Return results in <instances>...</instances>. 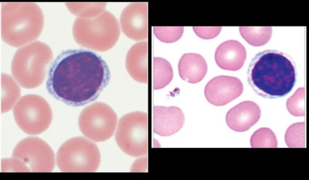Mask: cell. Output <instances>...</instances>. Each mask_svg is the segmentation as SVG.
I'll use <instances>...</instances> for the list:
<instances>
[{"mask_svg": "<svg viewBox=\"0 0 309 180\" xmlns=\"http://www.w3.org/2000/svg\"><path fill=\"white\" fill-rule=\"evenodd\" d=\"M221 28V27H193L196 34L200 38L205 39H211L215 37L220 33Z\"/></svg>", "mask_w": 309, "mask_h": 180, "instance_id": "22", "label": "cell"}, {"mask_svg": "<svg viewBox=\"0 0 309 180\" xmlns=\"http://www.w3.org/2000/svg\"><path fill=\"white\" fill-rule=\"evenodd\" d=\"M115 138L120 148L127 154L139 157L147 154V114L137 111L126 114L119 120Z\"/></svg>", "mask_w": 309, "mask_h": 180, "instance_id": "4", "label": "cell"}, {"mask_svg": "<svg viewBox=\"0 0 309 180\" xmlns=\"http://www.w3.org/2000/svg\"><path fill=\"white\" fill-rule=\"evenodd\" d=\"M245 48L239 42L234 40L225 41L218 47L215 54V62L222 69L232 71L240 69L246 58Z\"/></svg>", "mask_w": 309, "mask_h": 180, "instance_id": "12", "label": "cell"}, {"mask_svg": "<svg viewBox=\"0 0 309 180\" xmlns=\"http://www.w3.org/2000/svg\"><path fill=\"white\" fill-rule=\"evenodd\" d=\"M179 75L183 80L191 84H196L205 77L208 66L204 58L195 53L184 54L178 64Z\"/></svg>", "mask_w": 309, "mask_h": 180, "instance_id": "14", "label": "cell"}, {"mask_svg": "<svg viewBox=\"0 0 309 180\" xmlns=\"http://www.w3.org/2000/svg\"><path fill=\"white\" fill-rule=\"evenodd\" d=\"M244 90L241 81L235 77L219 75L211 79L204 91L207 101L216 106L225 105L240 96Z\"/></svg>", "mask_w": 309, "mask_h": 180, "instance_id": "8", "label": "cell"}, {"mask_svg": "<svg viewBox=\"0 0 309 180\" xmlns=\"http://www.w3.org/2000/svg\"><path fill=\"white\" fill-rule=\"evenodd\" d=\"M250 143L253 148H276L278 146L275 134L267 128H262L255 131L251 136Z\"/></svg>", "mask_w": 309, "mask_h": 180, "instance_id": "18", "label": "cell"}, {"mask_svg": "<svg viewBox=\"0 0 309 180\" xmlns=\"http://www.w3.org/2000/svg\"><path fill=\"white\" fill-rule=\"evenodd\" d=\"M21 98L14 107L15 120L19 128L29 135L41 133L49 126L52 119L50 108L46 101L31 95Z\"/></svg>", "mask_w": 309, "mask_h": 180, "instance_id": "5", "label": "cell"}, {"mask_svg": "<svg viewBox=\"0 0 309 180\" xmlns=\"http://www.w3.org/2000/svg\"><path fill=\"white\" fill-rule=\"evenodd\" d=\"M117 120L116 113L109 106L103 103L97 102L82 111L78 125L85 136L94 141L100 142L112 136Z\"/></svg>", "mask_w": 309, "mask_h": 180, "instance_id": "6", "label": "cell"}, {"mask_svg": "<svg viewBox=\"0 0 309 180\" xmlns=\"http://www.w3.org/2000/svg\"><path fill=\"white\" fill-rule=\"evenodd\" d=\"M153 31L155 36L161 41L171 43L177 41L181 37L184 28L183 27H154Z\"/></svg>", "mask_w": 309, "mask_h": 180, "instance_id": "20", "label": "cell"}, {"mask_svg": "<svg viewBox=\"0 0 309 180\" xmlns=\"http://www.w3.org/2000/svg\"><path fill=\"white\" fill-rule=\"evenodd\" d=\"M147 160L146 157H144L137 160L134 162L132 167L131 170L132 171H140L146 170L147 169Z\"/></svg>", "mask_w": 309, "mask_h": 180, "instance_id": "23", "label": "cell"}, {"mask_svg": "<svg viewBox=\"0 0 309 180\" xmlns=\"http://www.w3.org/2000/svg\"><path fill=\"white\" fill-rule=\"evenodd\" d=\"M100 154L97 145L82 137L71 138L64 142L56 155V163L63 172H94L98 168Z\"/></svg>", "mask_w": 309, "mask_h": 180, "instance_id": "3", "label": "cell"}, {"mask_svg": "<svg viewBox=\"0 0 309 180\" xmlns=\"http://www.w3.org/2000/svg\"><path fill=\"white\" fill-rule=\"evenodd\" d=\"M12 157L21 161L29 172H50L55 166L53 150L37 137H28L19 142L13 150Z\"/></svg>", "mask_w": 309, "mask_h": 180, "instance_id": "7", "label": "cell"}, {"mask_svg": "<svg viewBox=\"0 0 309 180\" xmlns=\"http://www.w3.org/2000/svg\"><path fill=\"white\" fill-rule=\"evenodd\" d=\"M2 172H29L27 166L20 160L13 157L5 158L1 161Z\"/></svg>", "mask_w": 309, "mask_h": 180, "instance_id": "21", "label": "cell"}, {"mask_svg": "<svg viewBox=\"0 0 309 180\" xmlns=\"http://www.w3.org/2000/svg\"><path fill=\"white\" fill-rule=\"evenodd\" d=\"M261 110L258 105L251 101L242 102L227 112L225 120L228 127L237 132L249 129L259 120Z\"/></svg>", "mask_w": 309, "mask_h": 180, "instance_id": "11", "label": "cell"}, {"mask_svg": "<svg viewBox=\"0 0 309 180\" xmlns=\"http://www.w3.org/2000/svg\"><path fill=\"white\" fill-rule=\"evenodd\" d=\"M153 63V89H160L166 87L172 80L173 69L167 60L161 57H154Z\"/></svg>", "mask_w": 309, "mask_h": 180, "instance_id": "15", "label": "cell"}, {"mask_svg": "<svg viewBox=\"0 0 309 180\" xmlns=\"http://www.w3.org/2000/svg\"><path fill=\"white\" fill-rule=\"evenodd\" d=\"M110 78L109 68L100 55L89 50L70 49L62 52L52 63L46 88L56 99L82 106L96 100Z\"/></svg>", "mask_w": 309, "mask_h": 180, "instance_id": "1", "label": "cell"}, {"mask_svg": "<svg viewBox=\"0 0 309 180\" xmlns=\"http://www.w3.org/2000/svg\"><path fill=\"white\" fill-rule=\"evenodd\" d=\"M123 30L129 37L135 40L148 37V3L135 2L124 11L122 18Z\"/></svg>", "mask_w": 309, "mask_h": 180, "instance_id": "9", "label": "cell"}, {"mask_svg": "<svg viewBox=\"0 0 309 180\" xmlns=\"http://www.w3.org/2000/svg\"><path fill=\"white\" fill-rule=\"evenodd\" d=\"M295 69L292 61L282 53L268 50L257 54L247 71L249 84L258 94L265 97L284 96L294 87Z\"/></svg>", "mask_w": 309, "mask_h": 180, "instance_id": "2", "label": "cell"}, {"mask_svg": "<svg viewBox=\"0 0 309 180\" xmlns=\"http://www.w3.org/2000/svg\"><path fill=\"white\" fill-rule=\"evenodd\" d=\"M148 42L143 41L134 44L127 55V70L134 80L140 83L148 81Z\"/></svg>", "mask_w": 309, "mask_h": 180, "instance_id": "13", "label": "cell"}, {"mask_svg": "<svg viewBox=\"0 0 309 180\" xmlns=\"http://www.w3.org/2000/svg\"><path fill=\"white\" fill-rule=\"evenodd\" d=\"M285 139L287 145L289 147H305L304 122H297L291 125L286 131Z\"/></svg>", "mask_w": 309, "mask_h": 180, "instance_id": "17", "label": "cell"}, {"mask_svg": "<svg viewBox=\"0 0 309 180\" xmlns=\"http://www.w3.org/2000/svg\"><path fill=\"white\" fill-rule=\"evenodd\" d=\"M239 29L243 38L254 46H261L267 43L272 34L271 27H240Z\"/></svg>", "mask_w": 309, "mask_h": 180, "instance_id": "16", "label": "cell"}, {"mask_svg": "<svg viewBox=\"0 0 309 180\" xmlns=\"http://www.w3.org/2000/svg\"><path fill=\"white\" fill-rule=\"evenodd\" d=\"M184 121L182 111L177 107H153V130L159 135L167 136L176 133L182 127Z\"/></svg>", "mask_w": 309, "mask_h": 180, "instance_id": "10", "label": "cell"}, {"mask_svg": "<svg viewBox=\"0 0 309 180\" xmlns=\"http://www.w3.org/2000/svg\"><path fill=\"white\" fill-rule=\"evenodd\" d=\"M304 88L300 87L288 98L286 102V107L291 115L295 116L304 115Z\"/></svg>", "mask_w": 309, "mask_h": 180, "instance_id": "19", "label": "cell"}]
</instances>
